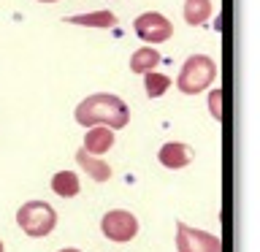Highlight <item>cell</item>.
Wrapping results in <instances>:
<instances>
[{"label":"cell","mask_w":260,"mask_h":252,"mask_svg":"<svg viewBox=\"0 0 260 252\" xmlns=\"http://www.w3.org/2000/svg\"><path fill=\"white\" fill-rule=\"evenodd\" d=\"M76 122L84 128H92V125H106L111 130H119L130 122V109L127 103L122 101L119 95L114 92H95L84 98L79 106H76Z\"/></svg>","instance_id":"cell-1"},{"label":"cell","mask_w":260,"mask_h":252,"mask_svg":"<svg viewBox=\"0 0 260 252\" xmlns=\"http://www.w3.org/2000/svg\"><path fill=\"white\" fill-rule=\"evenodd\" d=\"M214 76H217V65L211 57L190 54L184 60L182 71H179V76H176V87H179V92H184V95H198L214 81Z\"/></svg>","instance_id":"cell-2"},{"label":"cell","mask_w":260,"mask_h":252,"mask_svg":"<svg viewBox=\"0 0 260 252\" xmlns=\"http://www.w3.org/2000/svg\"><path fill=\"white\" fill-rule=\"evenodd\" d=\"M16 225L27 236H32V239H41V236H49L54 231L57 211L46 201H27L16 211Z\"/></svg>","instance_id":"cell-3"},{"label":"cell","mask_w":260,"mask_h":252,"mask_svg":"<svg viewBox=\"0 0 260 252\" xmlns=\"http://www.w3.org/2000/svg\"><path fill=\"white\" fill-rule=\"evenodd\" d=\"M176 249L179 252H222V241H219V236L206 233L201 228L176 223Z\"/></svg>","instance_id":"cell-4"},{"label":"cell","mask_w":260,"mask_h":252,"mask_svg":"<svg viewBox=\"0 0 260 252\" xmlns=\"http://www.w3.org/2000/svg\"><path fill=\"white\" fill-rule=\"evenodd\" d=\"M101 231L109 241L125 244L130 239H136L138 219H136V214H130L125 209H111V211H106L103 219H101Z\"/></svg>","instance_id":"cell-5"},{"label":"cell","mask_w":260,"mask_h":252,"mask_svg":"<svg viewBox=\"0 0 260 252\" xmlns=\"http://www.w3.org/2000/svg\"><path fill=\"white\" fill-rule=\"evenodd\" d=\"M133 30L141 41H146V44H162V41H168L171 36H174V24H171V19H166V16L157 14V11H146L141 16H136Z\"/></svg>","instance_id":"cell-6"},{"label":"cell","mask_w":260,"mask_h":252,"mask_svg":"<svg viewBox=\"0 0 260 252\" xmlns=\"http://www.w3.org/2000/svg\"><path fill=\"white\" fill-rule=\"evenodd\" d=\"M192 158H195V152L187 144H182V141H168V144H162L160 152H157V160L166 168H174V171L190 166Z\"/></svg>","instance_id":"cell-7"},{"label":"cell","mask_w":260,"mask_h":252,"mask_svg":"<svg viewBox=\"0 0 260 252\" xmlns=\"http://www.w3.org/2000/svg\"><path fill=\"white\" fill-rule=\"evenodd\" d=\"M114 146V133H111V128H106V125H92V128H87V136H84V149L89 154H106Z\"/></svg>","instance_id":"cell-8"},{"label":"cell","mask_w":260,"mask_h":252,"mask_svg":"<svg viewBox=\"0 0 260 252\" xmlns=\"http://www.w3.org/2000/svg\"><path fill=\"white\" fill-rule=\"evenodd\" d=\"M76 163L81 166V171H87V174L95 179V182H106V179H111V166L106 160H101L98 154H89L84 146L76 152Z\"/></svg>","instance_id":"cell-9"},{"label":"cell","mask_w":260,"mask_h":252,"mask_svg":"<svg viewBox=\"0 0 260 252\" xmlns=\"http://www.w3.org/2000/svg\"><path fill=\"white\" fill-rule=\"evenodd\" d=\"M79 187H81V182L73 171H57L54 179H52V190L60 195V198H76Z\"/></svg>","instance_id":"cell-10"},{"label":"cell","mask_w":260,"mask_h":252,"mask_svg":"<svg viewBox=\"0 0 260 252\" xmlns=\"http://www.w3.org/2000/svg\"><path fill=\"white\" fill-rule=\"evenodd\" d=\"M68 22L84 24V27H117V14H111V11H89V14L68 16Z\"/></svg>","instance_id":"cell-11"},{"label":"cell","mask_w":260,"mask_h":252,"mask_svg":"<svg viewBox=\"0 0 260 252\" xmlns=\"http://www.w3.org/2000/svg\"><path fill=\"white\" fill-rule=\"evenodd\" d=\"M157 65H160V52L152 46L136 49L133 57H130V71H136V73H146V71L157 68Z\"/></svg>","instance_id":"cell-12"},{"label":"cell","mask_w":260,"mask_h":252,"mask_svg":"<svg viewBox=\"0 0 260 252\" xmlns=\"http://www.w3.org/2000/svg\"><path fill=\"white\" fill-rule=\"evenodd\" d=\"M211 16V0H184V22L187 24H203Z\"/></svg>","instance_id":"cell-13"},{"label":"cell","mask_w":260,"mask_h":252,"mask_svg":"<svg viewBox=\"0 0 260 252\" xmlns=\"http://www.w3.org/2000/svg\"><path fill=\"white\" fill-rule=\"evenodd\" d=\"M168 87H171V79L166 76V73H157L154 68L144 73V89H146V95H149V98L166 95Z\"/></svg>","instance_id":"cell-14"},{"label":"cell","mask_w":260,"mask_h":252,"mask_svg":"<svg viewBox=\"0 0 260 252\" xmlns=\"http://www.w3.org/2000/svg\"><path fill=\"white\" fill-rule=\"evenodd\" d=\"M209 111L214 119H222V89H211L209 92Z\"/></svg>","instance_id":"cell-15"},{"label":"cell","mask_w":260,"mask_h":252,"mask_svg":"<svg viewBox=\"0 0 260 252\" xmlns=\"http://www.w3.org/2000/svg\"><path fill=\"white\" fill-rule=\"evenodd\" d=\"M60 252H81V249H73V247H68V249H60Z\"/></svg>","instance_id":"cell-16"},{"label":"cell","mask_w":260,"mask_h":252,"mask_svg":"<svg viewBox=\"0 0 260 252\" xmlns=\"http://www.w3.org/2000/svg\"><path fill=\"white\" fill-rule=\"evenodd\" d=\"M38 3H57V0H38Z\"/></svg>","instance_id":"cell-17"},{"label":"cell","mask_w":260,"mask_h":252,"mask_svg":"<svg viewBox=\"0 0 260 252\" xmlns=\"http://www.w3.org/2000/svg\"><path fill=\"white\" fill-rule=\"evenodd\" d=\"M0 252H6V247H3V241H0Z\"/></svg>","instance_id":"cell-18"}]
</instances>
